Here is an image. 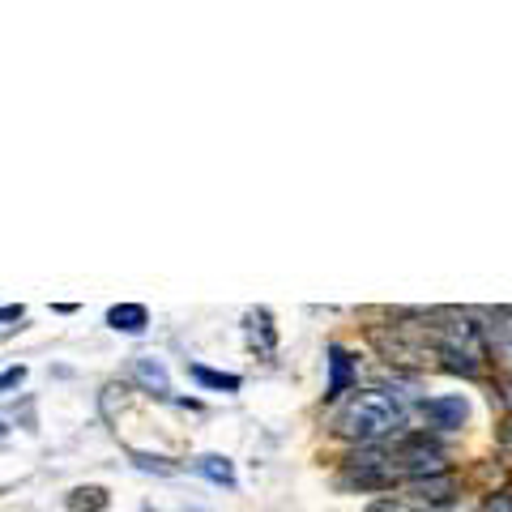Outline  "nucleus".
I'll use <instances>...</instances> for the list:
<instances>
[{
	"label": "nucleus",
	"mask_w": 512,
	"mask_h": 512,
	"mask_svg": "<svg viewBox=\"0 0 512 512\" xmlns=\"http://www.w3.org/2000/svg\"><path fill=\"white\" fill-rule=\"evenodd\" d=\"M26 380V367H5L0 372V389H13V384H22Z\"/></svg>",
	"instance_id": "12"
},
{
	"label": "nucleus",
	"mask_w": 512,
	"mask_h": 512,
	"mask_svg": "<svg viewBox=\"0 0 512 512\" xmlns=\"http://www.w3.org/2000/svg\"><path fill=\"white\" fill-rule=\"evenodd\" d=\"M69 508L73 512H99V508H107V491L103 487H77Z\"/></svg>",
	"instance_id": "10"
},
{
	"label": "nucleus",
	"mask_w": 512,
	"mask_h": 512,
	"mask_svg": "<svg viewBox=\"0 0 512 512\" xmlns=\"http://www.w3.org/2000/svg\"><path fill=\"white\" fill-rule=\"evenodd\" d=\"M350 380H355V363L342 346H329V384H325V397H342L350 389Z\"/></svg>",
	"instance_id": "5"
},
{
	"label": "nucleus",
	"mask_w": 512,
	"mask_h": 512,
	"mask_svg": "<svg viewBox=\"0 0 512 512\" xmlns=\"http://www.w3.org/2000/svg\"><path fill=\"white\" fill-rule=\"evenodd\" d=\"M372 512H410V508L406 504H376Z\"/></svg>",
	"instance_id": "13"
},
{
	"label": "nucleus",
	"mask_w": 512,
	"mask_h": 512,
	"mask_svg": "<svg viewBox=\"0 0 512 512\" xmlns=\"http://www.w3.org/2000/svg\"><path fill=\"white\" fill-rule=\"evenodd\" d=\"M188 372H192V380H197V384H205V389H222V393L239 389V376H231V372H210V367H201V363H192Z\"/></svg>",
	"instance_id": "9"
},
{
	"label": "nucleus",
	"mask_w": 512,
	"mask_h": 512,
	"mask_svg": "<svg viewBox=\"0 0 512 512\" xmlns=\"http://www.w3.org/2000/svg\"><path fill=\"white\" fill-rule=\"evenodd\" d=\"M0 320H22V308H0Z\"/></svg>",
	"instance_id": "14"
},
{
	"label": "nucleus",
	"mask_w": 512,
	"mask_h": 512,
	"mask_svg": "<svg viewBox=\"0 0 512 512\" xmlns=\"http://www.w3.org/2000/svg\"><path fill=\"white\" fill-rule=\"evenodd\" d=\"M440 355L448 359V367L453 372H466L474 376L478 363L487 359V346H483V333H478L474 320H448V325H440Z\"/></svg>",
	"instance_id": "2"
},
{
	"label": "nucleus",
	"mask_w": 512,
	"mask_h": 512,
	"mask_svg": "<svg viewBox=\"0 0 512 512\" xmlns=\"http://www.w3.org/2000/svg\"><path fill=\"white\" fill-rule=\"evenodd\" d=\"M406 423L402 397L389 389H363L355 393L338 414V431L346 440H380Z\"/></svg>",
	"instance_id": "1"
},
{
	"label": "nucleus",
	"mask_w": 512,
	"mask_h": 512,
	"mask_svg": "<svg viewBox=\"0 0 512 512\" xmlns=\"http://www.w3.org/2000/svg\"><path fill=\"white\" fill-rule=\"evenodd\" d=\"M504 397H508V406H512V384H508V393H504Z\"/></svg>",
	"instance_id": "15"
},
{
	"label": "nucleus",
	"mask_w": 512,
	"mask_h": 512,
	"mask_svg": "<svg viewBox=\"0 0 512 512\" xmlns=\"http://www.w3.org/2000/svg\"><path fill=\"white\" fill-rule=\"evenodd\" d=\"M192 466H197V474H205V478H210V483H218V487H235V466H231L227 457L210 453V457H197Z\"/></svg>",
	"instance_id": "8"
},
{
	"label": "nucleus",
	"mask_w": 512,
	"mask_h": 512,
	"mask_svg": "<svg viewBox=\"0 0 512 512\" xmlns=\"http://www.w3.org/2000/svg\"><path fill=\"white\" fill-rule=\"evenodd\" d=\"M397 470H406V474H440L444 470V453L436 444H427L423 436L419 440H406L402 448V457H397Z\"/></svg>",
	"instance_id": "3"
},
{
	"label": "nucleus",
	"mask_w": 512,
	"mask_h": 512,
	"mask_svg": "<svg viewBox=\"0 0 512 512\" xmlns=\"http://www.w3.org/2000/svg\"><path fill=\"white\" fill-rule=\"evenodd\" d=\"M423 414L431 419V427L440 431H457L461 423H466V397H431V402L423 406Z\"/></svg>",
	"instance_id": "4"
},
{
	"label": "nucleus",
	"mask_w": 512,
	"mask_h": 512,
	"mask_svg": "<svg viewBox=\"0 0 512 512\" xmlns=\"http://www.w3.org/2000/svg\"><path fill=\"white\" fill-rule=\"evenodd\" d=\"M504 444H508V448H512V431H508V436H504Z\"/></svg>",
	"instance_id": "16"
},
{
	"label": "nucleus",
	"mask_w": 512,
	"mask_h": 512,
	"mask_svg": "<svg viewBox=\"0 0 512 512\" xmlns=\"http://www.w3.org/2000/svg\"><path fill=\"white\" fill-rule=\"evenodd\" d=\"M137 380L146 384V389H154V397H171V380H167V367L158 359H137Z\"/></svg>",
	"instance_id": "7"
},
{
	"label": "nucleus",
	"mask_w": 512,
	"mask_h": 512,
	"mask_svg": "<svg viewBox=\"0 0 512 512\" xmlns=\"http://www.w3.org/2000/svg\"><path fill=\"white\" fill-rule=\"evenodd\" d=\"M107 325L116 333H141L150 325V312L141 308V303H116V308L107 312Z\"/></svg>",
	"instance_id": "6"
},
{
	"label": "nucleus",
	"mask_w": 512,
	"mask_h": 512,
	"mask_svg": "<svg viewBox=\"0 0 512 512\" xmlns=\"http://www.w3.org/2000/svg\"><path fill=\"white\" fill-rule=\"evenodd\" d=\"M483 512H512V491H500V495H491V500L483 504Z\"/></svg>",
	"instance_id": "11"
}]
</instances>
